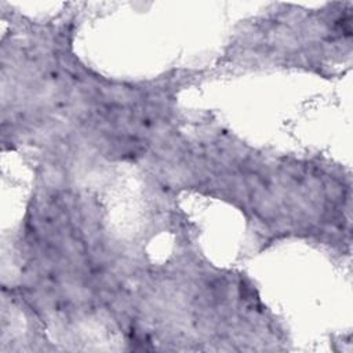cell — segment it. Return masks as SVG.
Here are the masks:
<instances>
[{
	"label": "cell",
	"instance_id": "6da1fadb",
	"mask_svg": "<svg viewBox=\"0 0 353 353\" xmlns=\"http://www.w3.org/2000/svg\"><path fill=\"white\" fill-rule=\"evenodd\" d=\"M266 12L244 22L236 36L237 50L245 57L296 63L327 47L349 43L352 34V3H327L319 7L274 4Z\"/></svg>",
	"mask_w": 353,
	"mask_h": 353
}]
</instances>
